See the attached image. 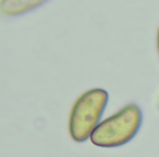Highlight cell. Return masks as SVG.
<instances>
[{
	"mask_svg": "<svg viewBox=\"0 0 159 157\" xmlns=\"http://www.w3.org/2000/svg\"><path fill=\"white\" fill-rule=\"evenodd\" d=\"M142 111L135 104H129L118 113L99 122L91 135V142L104 148L119 147L134 139L142 126Z\"/></svg>",
	"mask_w": 159,
	"mask_h": 157,
	"instance_id": "cell-1",
	"label": "cell"
},
{
	"mask_svg": "<svg viewBox=\"0 0 159 157\" xmlns=\"http://www.w3.org/2000/svg\"><path fill=\"white\" fill-rule=\"evenodd\" d=\"M108 93L93 89L83 93L74 103L69 118V133L74 142H85L99 124L108 103Z\"/></svg>",
	"mask_w": 159,
	"mask_h": 157,
	"instance_id": "cell-2",
	"label": "cell"
},
{
	"mask_svg": "<svg viewBox=\"0 0 159 157\" xmlns=\"http://www.w3.org/2000/svg\"><path fill=\"white\" fill-rule=\"evenodd\" d=\"M46 0H1L0 10L6 16H18L38 7Z\"/></svg>",
	"mask_w": 159,
	"mask_h": 157,
	"instance_id": "cell-3",
	"label": "cell"
},
{
	"mask_svg": "<svg viewBox=\"0 0 159 157\" xmlns=\"http://www.w3.org/2000/svg\"><path fill=\"white\" fill-rule=\"evenodd\" d=\"M157 46H158V51H159V29H158V33H157Z\"/></svg>",
	"mask_w": 159,
	"mask_h": 157,
	"instance_id": "cell-4",
	"label": "cell"
}]
</instances>
